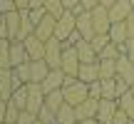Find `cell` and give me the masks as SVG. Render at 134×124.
<instances>
[{"mask_svg":"<svg viewBox=\"0 0 134 124\" xmlns=\"http://www.w3.org/2000/svg\"><path fill=\"white\" fill-rule=\"evenodd\" d=\"M62 92H65V99H67V104H72V107H80L82 102L90 97V84L87 82H82L80 77H77L72 84H67L62 87Z\"/></svg>","mask_w":134,"mask_h":124,"instance_id":"1","label":"cell"},{"mask_svg":"<svg viewBox=\"0 0 134 124\" xmlns=\"http://www.w3.org/2000/svg\"><path fill=\"white\" fill-rule=\"evenodd\" d=\"M77 30V15L72 13V10H65L62 15L57 18V27H55V37L67 42V37H70L72 32Z\"/></svg>","mask_w":134,"mask_h":124,"instance_id":"2","label":"cell"},{"mask_svg":"<svg viewBox=\"0 0 134 124\" xmlns=\"http://www.w3.org/2000/svg\"><path fill=\"white\" fill-rule=\"evenodd\" d=\"M62 52H65V42L57 37H50L45 42V60H47L50 70H60L62 65Z\"/></svg>","mask_w":134,"mask_h":124,"instance_id":"3","label":"cell"},{"mask_svg":"<svg viewBox=\"0 0 134 124\" xmlns=\"http://www.w3.org/2000/svg\"><path fill=\"white\" fill-rule=\"evenodd\" d=\"M42 107H45V89H42V84L27 82V107H25V109L37 114Z\"/></svg>","mask_w":134,"mask_h":124,"instance_id":"4","label":"cell"},{"mask_svg":"<svg viewBox=\"0 0 134 124\" xmlns=\"http://www.w3.org/2000/svg\"><path fill=\"white\" fill-rule=\"evenodd\" d=\"M80 55H77L75 47H70V45H65V52H62V65H60V70L65 72V75L70 77H77V72H80Z\"/></svg>","mask_w":134,"mask_h":124,"instance_id":"5","label":"cell"},{"mask_svg":"<svg viewBox=\"0 0 134 124\" xmlns=\"http://www.w3.org/2000/svg\"><path fill=\"white\" fill-rule=\"evenodd\" d=\"M90 13H92V25H94V32H97V35H109L112 20H109L107 8H99V5H97V8L90 10Z\"/></svg>","mask_w":134,"mask_h":124,"instance_id":"6","label":"cell"},{"mask_svg":"<svg viewBox=\"0 0 134 124\" xmlns=\"http://www.w3.org/2000/svg\"><path fill=\"white\" fill-rule=\"evenodd\" d=\"M117 112H119V102H117V99H99L97 122H99V124H112V119H114Z\"/></svg>","mask_w":134,"mask_h":124,"instance_id":"7","label":"cell"},{"mask_svg":"<svg viewBox=\"0 0 134 124\" xmlns=\"http://www.w3.org/2000/svg\"><path fill=\"white\" fill-rule=\"evenodd\" d=\"M117 77L119 80H124L127 84H134V60L127 57V55H119L117 57Z\"/></svg>","mask_w":134,"mask_h":124,"instance_id":"8","label":"cell"},{"mask_svg":"<svg viewBox=\"0 0 134 124\" xmlns=\"http://www.w3.org/2000/svg\"><path fill=\"white\" fill-rule=\"evenodd\" d=\"M25 50H27V60H45V40H40L37 35H30V37L23 40Z\"/></svg>","mask_w":134,"mask_h":124,"instance_id":"9","label":"cell"},{"mask_svg":"<svg viewBox=\"0 0 134 124\" xmlns=\"http://www.w3.org/2000/svg\"><path fill=\"white\" fill-rule=\"evenodd\" d=\"M132 10H134V5L129 3V0H117L107 13H109V20H112V22H124V20L129 18Z\"/></svg>","mask_w":134,"mask_h":124,"instance_id":"10","label":"cell"},{"mask_svg":"<svg viewBox=\"0 0 134 124\" xmlns=\"http://www.w3.org/2000/svg\"><path fill=\"white\" fill-rule=\"evenodd\" d=\"M55 27H57V18L47 13L42 20H40V25L35 27V35H37L40 40H45V42H47L50 37H55Z\"/></svg>","mask_w":134,"mask_h":124,"instance_id":"11","label":"cell"},{"mask_svg":"<svg viewBox=\"0 0 134 124\" xmlns=\"http://www.w3.org/2000/svg\"><path fill=\"white\" fill-rule=\"evenodd\" d=\"M77 32L82 35L85 40H92L94 37V25H92V13L90 10H82L80 15H77Z\"/></svg>","mask_w":134,"mask_h":124,"instance_id":"12","label":"cell"},{"mask_svg":"<svg viewBox=\"0 0 134 124\" xmlns=\"http://www.w3.org/2000/svg\"><path fill=\"white\" fill-rule=\"evenodd\" d=\"M77 77H80L82 82H87V84H92V82L102 80V75H99V62H82V65H80V72H77Z\"/></svg>","mask_w":134,"mask_h":124,"instance_id":"13","label":"cell"},{"mask_svg":"<svg viewBox=\"0 0 134 124\" xmlns=\"http://www.w3.org/2000/svg\"><path fill=\"white\" fill-rule=\"evenodd\" d=\"M65 77H67V75H65L62 70H50V75L40 82V84H42V89H45V94H47V92H55V89H62Z\"/></svg>","mask_w":134,"mask_h":124,"instance_id":"14","label":"cell"},{"mask_svg":"<svg viewBox=\"0 0 134 124\" xmlns=\"http://www.w3.org/2000/svg\"><path fill=\"white\" fill-rule=\"evenodd\" d=\"M77 109V119H94L97 117V109H99V99H94V97H87L85 102H82L80 107H75Z\"/></svg>","mask_w":134,"mask_h":124,"instance_id":"15","label":"cell"},{"mask_svg":"<svg viewBox=\"0 0 134 124\" xmlns=\"http://www.w3.org/2000/svg\"><path fill=\"white\" fill-rule=\"evenodd\" d=\"M75 50H77V55H80V62H99V52L92 47L90 40H80V42L75 45Z\"/></svg>","mask_w":134,"mask_h":124,"instance_id":"16","label":"cell"},{"mask_svg":"<svg viewBox=\"0 0 134 124\" xmlns=\"http://www.w3.org/2000/svg\"><path fill=\"white\" fill-rule=\"evenodd\" d=\"M50 75V65L47 60H30V82H42Z\"/></svg>","mask_w":134,"mask_h":124,"instance_id":"17","label":"cell"},{"mask_svg":"<svg viewBox=\"0 0 134 124\" xmlns=\"http://www.w3.org/2000/svg\"><path fill=\"white\" fill-rule=\"evenodd\" d=\"M15 87H13V70H0V99L10 102Z\"/></svg>","mask_w":134,"mask_h":124,"instance_id":"18","label":"cell"},{"mask_svg":"<svg viewBox=\"0 0 134 124\" xmlns=\"http://www.w3.org/2000/svg\"><path fill=\"white\" fill-rule=\"evenodd\" d=\"M23 62H27L25 42H23V40H13V45H10V65L18 67V65H23Z\"/></svg>","mask_w":134,"mask_h":124,"instance_id":"19","label":"cell"},{"mask_svg":"<svg viewBox=\"0 0 134 124\" xmlns=\"http://www.w3.org/2000/svg\"><path fill=\"white\" fill-rule=\"evenodd\" d=\"M20 22H23L20 10H13V13L5 15V27H8V37L10 40H18L20 37Z\"/></svg>","mask_w":134,"mask_h":124,"instance_id":"20","label":"cell"},{"mask_svg":"<svg viewBox=\"0 0 134 124\" xmlns=\"http://www.w3.org/2000/svg\"><path fill=\"white\" fill-rule=\"evenodd\" d=\"M109 40L114 45H124L129 40V32H127V22H112L109 27Z\"/></svg>","mask_w":134,"mask_h":124,"instance_id":"21","label":"cell"},{"mask_svg":"<svg viewBox=\"0 0 134 124\" xmlns=\"http://www.w3.org/2000/svg\"><path fill=\"white\" fill-rule=\"evenodd\" d=\"M65 102L67 99H65V92L62 89H55V92H47V94H45V104H47L52 112H60L65 107Z\"/></svg>","mask_w":134,"mask_h":124,"instance_id":"22","label":"cell"},{"mask_svg":"<svg viewBox=\"0 0 134 124\" xmlns=\"http://www.w3.org/2000/svg\"><path fill=\"white\" fill-rule=\"evenodd\" d=\"M57 124H80V119H77V109L65 102V107L57 112Z\"/></svg>","mask_w":134,"mask_h":124,"instance_id":"23","label":"cell"},{"mask_svg":"<svg viewBox=\"0 0 134 124\" xmlns=\"http://www.w3.org/2000/svg\"><path fill=\"white\" fill-rule=\"evenodd\" d=\"M99 75H102V80H114L117 77V60L99 57Z\"/></svg>","mask_w":134,"mask_h":124,"instance_id":"24","label":"cell"},{"mask_svg":"<svg viewBox=\"0 0 134 124\" xmlns=\"http://www.w3.org/2000/svg\"><path fill=\"white\" fill-rule=\"evenodd\" d=\"M10 45H13V40L0 37V70H13V65H10Z\"/></svg>","mask_w":134,"mask_h":124,"instance_id":"25","label":"cell"},{"mask_svg":"<svg viewBox=\"0 0 134 124\" xmlns=\"http://www.w3.org/2000/svg\"><path fill=\"white\" fill-rule=\"evenodd\" d=\"M10 102H13L15 107H20V109H25V107H27V84H23L20 89H15L13 97H10Z\"/></svg>","mask_w":134,"mask_h":124,"instance_id":"26","label":"cell"},{"mask_svg":"<svg viewBox=\"0 0 134 124\" xmlns=\"http://www.w3.org/2000/svg\"><path fill=\"white\" fill-rule=\"evenodd\" d=\"M117 102H119V109L127 112V114L134 119V94H132V92H124V94H122Z\"/></svg>","mask_w":134,"mask_h":124,"instance_id":"27","label":"cell"},{"mask_svg":"<svg viewBox=\"0 0 134 124\" xmlns=\"http://www.w3.org/2000/svg\"><path fill=\"white\" fill-rule=\"evenodd\" d=\"M102 99H117V77L102 80Z\"/></svg>","mask_w":134,"mask_h":124,"instance_id":"28","label":"cell"},{"mask_svg":"<svg viewBox=\"0 0 134 124\" xmlns=\"http://www.w3.org/2000/svg\"><path fill=\"white\" fill-rule=\"evenodd\" d=\"M37 119H40V124H57V112H52L47 104H45L42 109L37 112Z\"/></svg>","mask_w":134,"mask_h":124,"instance_id":"29","label":"cell"},{"mask_svg":"<svg viewBox=\"0 0 134 124\" xmlns=\"http://www.w3.org/2000/svg\"><path fill=\"white\" fill-rule=\"evenodd\" d=\"M45 10L50 15H55V18H60L65 13V5H62V0H45Z\"/></svg>","mask_w":134,"mask_h":124,"instance_id":"30","label":"cell"},{"mask_svg":"<svg viewBox=\"0 0 134 124\" xmlns=\"http://www.w3.org/2000/svg\"><path fill=\"white\" fill-rule=\"evenodd\" d=\"M27 15H30V22L37 27V25H40V20L47 15V10H45V5H40V8H30V10H27Z\"/></svg>","mask_w":134,"mask_h":124,"instance_id":"31","label":"cell"},{"mask_svg":"<svg viewBox=\"0 0 134 124\" xmlns=\"http://www.w3.org/2000/svg\"><path fill=\"white\" fill-rule=\"evenodd\" d=\"M122 55V50H119V45H114V42H109L104 50L99 52V57H107V60H117Z\"/></svg>","mask_w":134,"mask_h":124,"instance_id":"32","label":"cell"},{"mask_svg":"<svg viewBox=\"0 0 134 124\" xmlns=\"http://www.w3.org/2000/svg\"><path fill=\"white\" fill-rule=\"evenodd\" d=\"M20 107H15L13 102H8V112H5V122L8 124H18V117H20Z\"/></svg>","mask_w":134,"mask_h":124,"instance_id":"33","label":"cell"},{"mask_svg":"<svg viewBox=\"0 0 134 124\" xmlns=\"http://www.w3.org/2000/svg\"><path fill=\"white\" fill-rule=\"evenodd\" d=\"M90 42H92V47H94L97 52H102V50H104L107 45L112 42V40H109V35H94V37H92Z\"/></svg>","mask_w":134,"mask_h":124,"instance_id":"34","label":"cell"},{"mask_svg":"<svg viewBox=\"0 0 134 124\" xmlns=\"http://www.w3.org/2000/svg\"><path fill=\"white\" fill-rule=\"evenodd\" d=\"M13 70H15V75H18L20 80L25 82V84L30 82V60H27V62H23V65H18V67H13Z\"/></svg>","mask_w":134,"mask_h":124,"instance_id":"35","label":"cell"},{"mask_svg":"<svg viewBox=\"0 0 134 124\" xmlns=\"http://www.w3.org/2000/svg\"><path fill=\"white\" fill-rule=\"evenodd\" d=\"M37 114L35 112H27V109H23L20 112V117H18V124H37Z\"/></svg>","mask_w":134,"mask_h":124,"instance_id":"36","label":"cell"},{"mask_svg":"<svg viewBox=\"0 0 134 124\" xmlns=\"http://www.w3.org/2000/svg\"><path fill=\"white\" fill-rule=\"evenodd\" d=\"M112 124H134V119L127 114V112H122V109H119V112L114 114V119H112Z\"/></svg>","mask_w":134,"mask_h":124,"instance_id":"37","label":"cell"},{"mask_svg":"<svg viewBox=\"0 0 134 124\" xmlns=\"http://www.w3.org/2000/svg\"><path fill=\"white\" fill-rule=\"evenodd\" d=\"M90 97L102 99V80H97V82H92V84H90Z\"/></svg>","mask_w":134,"mask_h":124,"instance_id":"38","label":"cell"},{"mask_svg":"<svg viewBox=\"0 0 134 124\" xmlns=\"http://www.w3.org/2000/svg\"><path fill=\"white\" fill-rule=\"evenodd\" d=\"M62 5H65V10H72L75 15H80V13H82V8H80V0H62Z\"/></svg>","mask_w":134,"mask_h":124,"instance_id":"39","label":"cell"},{"mask_svg":"<svg viewBox=\"0 0 134 124\" xmlns=\"http://www.w3.org/2000/svg\"><path fill=\"white\" fill-rule=\"evenodd\" d=\"M13 10H18L13 0H0V15H8V13H13Z\"/></svg>","mask_w":134,"mask_h":124,"instance_id":"40","label":"cell"},{"mask_svg":"<svg viewBox=\"0 0 134 124\" xmlns=\"http://www.w3.org/2000/svg\"><path fill=\"white\" fill-rule=\"evenodd\" d=\"M80 40H85V37H82V35H80V32H77V30H75V32H72L70 37H67V42H65V45H70V47H75V45L80 42Z\"/></svg>","mask_w":134,"mask_h":124,"instance_id":"41","label":"cell"},{"mask_svg":"<svg viewBox=\"0 0 134 124\" xmlns=\"http://www.w3.org/2000/svg\"><path fill=\"white\" fill-rule=\"evenodd\" d=\"M124 22H127V32H129V37H134V10L129 13V18H127Z\"/></svg>","mask_w":134,"mask_h":124,"instance_id":"42","label":"cell"},{"mask_svg":"<svg viewBox=\"0 0 134 124\" xmlns=\"http://www.w3.org/2000/svg\"><path fill=\"white\" fill-rule=\"evenodd\" d=\"M97 5H99L97 0H80V8H82V10H94Z\"/></svg>","mask_w":134,"mask_h":124,"instance_id":"43","label":"cell"},{"mask_svg":"<svg viewBox=\"0 0 134 124\" xmlns=\"http://www.w3.org/2000/svg\"><path fill=\"white\" fill-rule=\"evenodd\" d=\"M18 10H30V0H13Z\"/></svg>","mask_w":134,"mask_h":124,"instance_id":"44","label":"cell"},{"mask_svg":"<svg viewBox=\"0 0 134 124\" xmlns=\"http://www.w3.org/2000/svg\"><path fill=\"white\" fill-rule=\"evenodd\" d=\"M5 112H8V102L0 99V122H5Z\"/></svg>","mask_w":134,"mask_h":124,"instance_id":"45","label":"cell"},{"mask_svg":"<svg viewBox=\"0 0 134 124\" xmlns=\"http://www.w3.org/2000/svg\"><path fill=\"white\" fill-rule=\"evenodd\" d=\"M97 3H99V8H107V10H109L112 5L117 3V0H97Z\"/></svg>","mask_w":134,"mask_h":124,"instance_id":"46","label":"cell"},{"mask_svg":"<svg viewBox=\"0 0 134 124\" xmlns=\"http://www.w3.org/2000/svg\"><path fill=\"white\" fill-rule=\"evenodd\" d=\"M40 5H45V0H30V8H40Z\"/></svg>","mask_w":134,"mask_h":124,"instance_id":"47","label":"cell"},{"mask_svg":"<svg viewBox=\"0 0 134 124\" xmlns=\"http://www.w3.org/2000/svg\"><path fill=\"white\" fill-rule=\"evenodd\" d=\"M80 124H99V122H97V117H94V119H82Z\"/></svg>","mask_w":134,"mask_h":124,"instance_id":"48","label":"cell"},{"mask_svg":"<svg viewBox=\"0 0 134 124\" xmlns=\"http://www.w3.org/2000/svg\"><path fill=\"white\" fill-rule=\"evenodd\" d=\"M3 22H5V15H0V30H3Z\"/></svg>","mask_w":134,"mask_h":124,"instance_id":"49","label":"cell"},{"mask_svg":"<svg viewBox=\"0 0 134 124\" xmlns=\"http://www.w3.org/2000/svg\"><path fill=\"white\" fill-rule=\"evenodd\" d=\"M129 92H132V94H134V84H132V87H129Z\"/></svg>","mask_w":134,"mask_h":124,"instance_id":"50","label":"cell"},{"mask_svg":"<svg viewBox=\"0 0 134 124\" xmlns=\"http://www.w3.org/2000/svg\"><path fill=\"white\" fill-rule=\"evenodd\" d=\"M129 3H132V5H134V0H129Z\"/></svg>","mask_w":134,"mask_h":124,"instance_id":"51","label":"cell"},{"mask_svg":"<svg viewBox=\"0 0 134 124\" xmlns=\"http://www.w3.org/2000/svg\"><path fill=\"white\" fill-rule=\"evenodd\" d=\"M0 124H5V122H0Z\"/></svg>","mask_w":134,"mask_h":124,"instance_id":"52","label":"cell"},{"mask_svg":"<svg viewBox=\"0 0 134 124\" xmlns=\"http://www.w3.org/2000/svg\"><path fill=\"white\" fill-rule=\"evenodd\" d=\"M5 124H8V122H5Z\"/></svg>","mask_w":134,"mask_h":124,"instance_id":"53","label":"cell"},{"mask_svg":"<svg viewBox=\"0 0 134 124\" xmlns=\"http://www.w3.org/2000/svg\"><path fill=\"white\" fill-rule=\"evenodd\" d=\"M37 124H40V122H37Z\"/></svg>","mask_w":134,"mask_h":124,"instance_id":"54","label":"cell"}]
</instances>
